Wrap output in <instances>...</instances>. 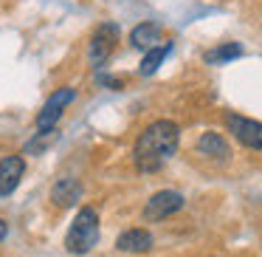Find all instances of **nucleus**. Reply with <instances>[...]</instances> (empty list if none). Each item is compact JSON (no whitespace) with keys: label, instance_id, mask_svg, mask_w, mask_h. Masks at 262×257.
<instances>
[{"label":"nucleus","instance_id":"obj_11","mask_svg":"<svg viewBox=\"0 0 262 257\" xmlns=\"http://www.w3.org/2000/svg\"><path fill=\"white\" fill-rule=\"evenodd\" d=\"M161 40V26L155 23H138L136 29L130 31V46L141 48V51H152Z\"/></svg>","mask_w":262,"mask_h":257},{"label":"nucleus","instance_id":"obj_5","mask_svg":"<svg viewBox=\"0 0 262 257\" xmlns=\"http://www.w3.org/2000/svg\"><path fill=\"white\" fill-rule=\"evenodd\" d=\"M183 209V195L175 192V189H161V192H155L152 198L147 201V206H144V218L147 221H164V218L175 215V212Z\"/></svg>","mask_w":262,"mask_h":257},{"label":"nucleus","instance_id":"obj_7","mask_svg":"<svg viewBox=\"0 0 262 257\" xmlns=\"http://www.w3.org/2000/svg\"><path fill=\"white\" fill-rule=\"evenodd\" d=\"M26 172V161L20 155H6L0 161V198L12 195L20 187V178Z\"/></svg>","mask_w":262,"mask_h":257},{"label":"nucleus","instance_id":"obj_8","mask_svg":"<svg viewBox=\"0 0 262 257\" xmlns=\"http://www.w3.org/2000/svg\"><path fill=\"white\" fill-rule=\"evenodd\" d=\"M116 249L124 251V254H144V251L152 249V234L147 229H127V232L119 234Z\"/></svg>","mask_w":262,"mask_h":257},{"label":"nucleus","instance_id":"obj_12","mask_svg":"<svg viewBox=\"0 0 262 257\" xmlns=\"http://www.w3.org/2000/svg\"><path fill=\"white\" fill-rule=\"evenodd\" d=\"M169 51H172V43H164V46H155L152 51H147V54H144L141 68H138V71H141V76H152L155 71H158V65L164 63V57H166Z\"/></svg>","mask_w":262,"mask_h":257},{"label":"nucleus","instance_id":"obj_6","mask_svg":"<svg viewBox=\"0 0 262 257\" xmlns=\"http://www.w3.org/2000/svg\"><path fill=\"white\" fill-rule=\"evenodd\" d=\"M226 125H228V133H231L243 147L262 150V122H254V119H245V116L231 113L226 119Z\"/></svg>","mask_w":262,"mask_h":257},{"label":"nucleus","instance_id":"obj_2","mask_svg":"<svg viewBox=\"0 0 262 257\" xmlns=\"http://www.w3.org/2000/svg\"><path fill=\"white\" fill-rule=\"evenodd\" d=\"M99 240V215L91 206H82L65 234V249L71 254H88Z\"/></svg>","mask_w":262,"mask_h":257},{"label":"nucleus","instance_id":"obj_13","mask_svg":"<svg viewBox=\"0 0 262 257\" xmlns=\"http://www.w3.org/2000/svg\"><path fill=\"white\" fill-rule=\"evenodd\" d=\"M239 54H243V46H239V43H226V46H217V48H211V51H206V63L223 65V63H228V60H237Z\"/></svg>","mask_w":262,"mask_h":257},{"label":"nucleus","instance_id":"obj_1","mask_svg":"<svg viewBox=\"0 0 262 257\" xmlns=\"http://www.w3.org/2000/svg\"><path fill=\"white\" fill-rule=\"evenodd\" d=\"M181 144V127L169 119L152 122L149 127H144V133L136 142V164L144 172H155L164 167V161H169L178 153Z\"/></svg>","mask_w":262,"mask_h":257},{"label":"nucleus","instance_id":"obj_10","mask_svg":"<svg viewBox=\"0 0 262 257\" xmlns=\"http://www.w3.org/2000/svg\"><path fill=\"white\" fill-rule=\"evenodd\" d=\"M51 201L57 206H74L76 201H82V184L76 178H62L54 184L51 189Z\"/></svg>","mask_w":262,"mask_h":257},{"label":"nucleus","instance_id":"obj_14","mask_svg":"<svg viewBox=\"0 0 262 257\" xmlns=\"http://www.w3.org/2000/svg\"><path fill=\"white\" fill-rule=\"evenodd\" d=\"M99 85H107V88H113V91H119L121 80H113V76H99Z\"/></svg>","mask_w":262,"mask_h":257},{"label":"nucleus","instance_id":"obj_3","mask_svg":"<svg viewBox=\"0 0 262 257\" xmlns=\"http://www.w3.org/2000/svg\"><path fill=\"white\" fill-rule=\"evenodd\" d=\"M116 43H119V26L116 23H104L93 31L91 46H88V57H91L93 68H102L110 60V54L116 51Z\"/></svg>","mask_w":262,"mask_h":257},{"label":"nucleus","instance_id":"obj_4","mask_svg":"<svg viewBox=\"0 0 262 257\" xmlns=\"http://www.w3.org/2000/svg\"><path fill=\"white\" fill-rule=\"evenodd\" d=\"M74 99H76L74 88H59V91H54L51 96L46 99L42 110L37 113V130H40V133H51L54 125L59 122V116H62V110L68 108Z\"/></svg>","mask_w":262,"mask_h":257},{"label":"nucleus","instance_id":"obj_9","mask_svg":"<svg viewBox=\"0 0 262 257\" xmlns=\"http://www.w3.org/2000/svg\"><path fill=\"white\" fill-rule=\"evenodd\" d=\"M198 153L209 155V159H220V161H226L228 155H231V147H228V142L223 139V133L209 130V133H203V136L198 139Z\"/></svg>","mask_w":262,"mask_h":257},{"label":"nucleus","instance_id":"obj_15","mask_svg":"<svg viewBox=\"0 0 262 257\" xmlns=\"http://www.w3.org/2000/svg\"><path fill=\"white\" fill-rule=\"evenodd\" d=\"M6 234H9V226H6V221H3V218H0V243H3V240H6Z\"/></svg>","mask_w":262,"mask_h":257}]
</instances>
